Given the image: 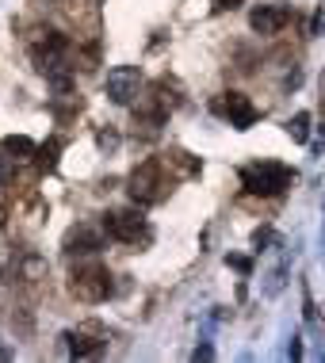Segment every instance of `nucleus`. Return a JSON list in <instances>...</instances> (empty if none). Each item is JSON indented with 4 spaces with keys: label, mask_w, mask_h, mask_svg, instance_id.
<instances>
[{
    "label": "nucleus",
    "mask_w": 325,
    "mask_h": 363,
    "mask_svg": "<svg viewBox=\"0 0 325 363\" xmlns=\"http://www.w3.org/2000/svg\"><path fill=\"white\" fill-rule=\"evenodd\" d=\"M12 180V157H4V150H0V184Z\"/></svg>",
    "instance_id": "obj_14"
},
{
    "label": "nucleus",
    "mask_w": 325,
    "mask_h": 363,
    "mask_svg": "<svg viewBox=\"0 0 325 363\" xmlns=\"http://www.w3.org/2000/svg\"><path fill=\"white\" fill-rule=\"evenodd\" d=\"M272 241V230H257V233H253V245H257V249H260V245H268Z\"/></svg>",
    "instance_id": "obj_16"
},
{
    "label": "nucleus",
    "mask_w": 325,
    "mask_h": 363,
    "mask_svg": "<svg viewBox=\"0 0 325 363\" xmlns=\"http://www.w3.org/2000/svg\"><path fill=\"white\" fill-rule=\"evenodd\" d=\"M241 184L249 195H260V199H272V195L287 191L294 184V172L283 161H253L241 169Z\"/></svg>",
    "instance_id": "obj_2"
},
{
    "label": "nucleus",
    "mask_w": 325,
    "mask_h": 363,
    "mask_svg": "<svg viewBox=\"0 0 325 363\" xmlns=\"http://www.w3.org/2000/svg\"><path fill=\"white\" fill-rule=\"evenodd\" d=\"M226 264H230V268H238V272H249V268H253L245 257H226Z\"/></svg>",
    "instance_id": "obj_15"
},
{
    "label": "nucleus",
    "mask_w": 325,
    "mask_h": 363,
    "mask_svg": "<svg viewBox=\"0 0 325 363\" xmlns=\"http://www.w3.org/2000/svg\"><path fill=\"white\" fill-rule=\"evenodd\" d=\"M287 134H291V142H307L310 138V111H299V115H294V119L287 123Z\"/></svg>",
    "instance_id": "obj_12"
},
{
    "label": "nucleus",
    "mask_w": 325,
    "mask_h": 363,
    "mask_svg": "<svg viewBox=\"0 0 325 363\" xmlns=\"http://www.w3.org/2000/svg\"><path fill=\"white\" fill-rule=\"evenodd\" d=\"M291 23V8L287 4H257L249 12V27L257 35H280Z\"/></svg>",
    "instance_id": "obj_8"
},
{
    "label": "nucleus",
    "mask_w": 325,
    "mask_h": 363,
    "mask_svg": "<svg viewBox=\"0 0 325 363\" xmlns=\"http://www.w3.org/2000/svg\"><path fill=\"white\" fill-rule=\"evenodd\" d=\"M138 88H142V73H138V65H115L111 73H107V96H111V104H131L138 96Z\"/></svg>",
    "instance_id": "obj_6"
},
{
    "label": "nucleus",
    "mask_w": 325,
    "mask_h": 363,
    "mask_svg": "<svg viewBox=\"0 0 325 363\" xmlns=\"http://www.w3.org/2000/svg\"><path fill=\"white\" fill-rule=\"evenodd\" d=\"M4 218H8V211H4V207H0V225H4Z\"/></svg>",
    "instance_id": "obj_18"
},
{
    "label": "nucleus",
    "mask_w": 325,
    "mask_h": 363,
    "mask_svg": "<svg viewBox=\"0 0 325 363\" xmlns=\"http://www.w3.org/2000/svg\"><path fill=\"white\" fill-rule=\"evenodd\" d=\"M214 4H219V8H238L241 0H214Z\"/></svg>",
    "instance_id": "obj_17"
},
{
    "label": "nucleus",
    "mask_w": 325,
    "mask_h": 363,
    "mask_svg": "<svg viewBox=\"0 0 325 363\" xmlns=\"http://www.w3.org/2000/svg\"><path fill=\"white\" fill-rule=\"evenodd\" d=\"M65 345H69V356L84 359V356H100L107 348V329L96 325V321H88V325L65 333Z\"/></svg>",
    "instance_id": "obj_5"
},
{
    "label": "nucleus",
    "mask_w": 325,
    "mask_h": 363,
    "mask_svg": "<svg viewBox=\"0 0 325 363\" xmlns=\"http://www.w3.org/2000/svg\"><path fill=\"white\" fill-rule=\"evenodd\" d=\"M69 291H73V298L81 302H104L107 294H111V272L104 268V264H77L73 276H69Z\"/></svg>",
    "instance_id": "obj_3"
},
{
    "label": "nucleus",
    "mask_w": 325,
    "mask_h": 363,
    "mask_svg": "<svg viewBox=\"0 0 325 363\" xmlns=\"http://www.w3.org/2000/svg\"><path fill=\"white\" fill-rule=\"evenodd\" d=\"M104 233L111 241H123V245H150V238H153L150 222L138 211H107L104 214Z\"/></svg>",
    "instance_id": "obj_4"
},
{
    "label": "nucleus",
    "mask_w": 325,
    "mask_h": 363,
    "mask_svg": "<svg viewBox=\"0 0 325 363\" xmlns=\"http://www.w3.org/2000/svg\"><path fill=\"white\" fill-rule=\"evenodd\" d=\"M57 153H62V142H57V138H50V142H43V145H35V164H38V169H43V172H54L57 169Z\"/></svg>",
    "instance_id": "obj_10"
},
{
    "label": "nucleus",
    "mask_w": 325,
    "mask_h": 363,
    "mask_svg": "<svg viewBox=\"0 0 325 363\" xmlns=\"http://www.w3.org/2000/svg\"><path fill=\"white\" fill-rule=\"evenodd\" d=\"M62 249L69 252V257H92V252H100L104 249V238H100V230H92V225H73V230H65V238H62Z\"/></svg>",
    "instance_id": "obj_9"
},
{
    "label": "nucleus",
    "mask_w": 325,
    "mask_h": 363,
    "mask_svg": "<svg viewBox=\"0 0 325 363\" xmlns=\"http://www.w3.org/2000/svg\"><path fill=\"white\" fill-rule=\"evenodd\" d=\"M0 150L12 153L16 161H23V157H31V153H35V142H31V138H23V134H12V138L0 142Z\"/></svg>",
    "instance_id": "obj_11"
},
{
    "label": "nucleus",
    "mask_w": 325,
    "mask_h": 363,
    "mask_svg": "<svg viewBox=\"0 0 325 363\" xmlns=\"http://www.w3.org/2000/svg\"><path fill=\"white\" fill-rule=\"evenodd\" d=\"M96 142H100V150H115V145H119V134H115V130H100V134H96Z\"/></svg>",
    "instance_id": "obj_13"
},
{
    "label": "nucleus",
    "mask_w": 325,
    "mask_h": 363,
    "mask_svg": "<svg viewBox=\"0 0 325 363\" xmlns=\"http://www.w3.org/2000/svg\"><path fill=\"white\" fill-rule=\"evenodd\" d=\"M169 180H172V176H169V161H165V157H150V161H142L131 172L126 191H131V199L138 203V207H150V203H161L165 199Z\"/></svg>",
    "instance_id": "obj_1"
},
{
    "label": "nucleus",
    "mask_w": 325,
    "mask_h": 363,
    "mask_svg": "<svg viewBox=\"0 0 325 363\" xmlns=\"http://www.w3.org/2000/svg\"><path fill=\"white\" fill-rule=\"evenodd\" d=\"M214 111L226 115L230 126H238V130H249V126L257 123V107H253V100L241 92H226L222 100H214Z\"/></svg>",
    "instance_id": "obj_7"
}]
</instances>
